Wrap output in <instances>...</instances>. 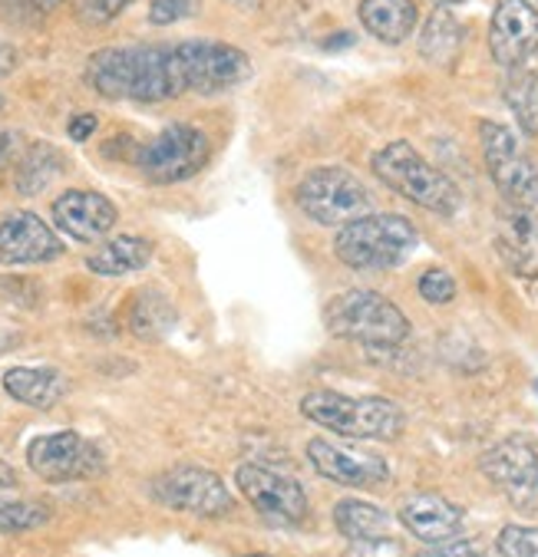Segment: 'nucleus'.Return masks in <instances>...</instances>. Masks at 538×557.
<instances>
[{"instance_id": "nucleus-1", "label": "nucleus", "mask_w": 538, "mask_h": 557, "mask_svg": "<svg viewBox=\"0 0 538 557\" xmlns=\"http://www.w3.org/2000/svg\"><path fill=\"white\" fill-rule=\"evenodd\" d=\"M86 83L102 99H130V102H166L188 92L179 44H166V47L133 44V47L96 50L86 60Z\"/></svg>"}, {"instance_id": "nucleus-2", "label": "nucleus", "mask_w": 538, "mask_h": 557, "mask_svg": "<svg viewBox=\"0 0 538 557\" xmlns=\"http://www.w3.org/2000/svg\"><path fill=\"white\" fill-rule=\"evenodd\" d=\"M301 416L344 438L393 442L403 432V409L383 396H344L334 389H314L301 399Z\"/></svg>"}, {"instance_id": "nucleus-3", "label": "nucleus", "mask_w": 538, "mask_h": 557, "mask_svg": "<svg viewBox=\"0 0 538 557\" xmlns=\"http://www.w3.org/2000/svg\"><path fill=\"white\" fill-rule=\"evenodd\" d=\"M374 175L403 195L406 201L433 211V214H456L463 205V195L450 175H443L437 165H429L409 143H390L370 159Z\"/></svg>"}, {"instance_id": "nucleus-4", "label": "nucleus", "mask_w": 538, "mask_h": 557, "mask_svg": "<svg viewBox=\"0 0 538 557\" xmlns=\"http://www.w3.org/2000/svg\"><path fill=\"white\" fill-rule=\"evenodd\" d=\"M419 245L413 221L403 214H364L338 228L334 255L354 271H387L409 258Z\"/></svg>"}, {"instance_id": "nucleus-5", "label": "nucleus", "mask_w": 538, "mask_h": 557, "mask_svg": "<svg viewBox=\"0 0 538 557\" xmlns=\"http://www.w3.org/2000/svg\"><path fill=\"white\" fill-rule=\"evenodd\" d=\"M325 326L341 341L364 347H400L409 337L406 313L377 290H344L328 300Z\"/></svg>"}, {"instance_id": "nucleus-6", "label": "nucleus", "mask_w": 538, "mask_h": 557, "mask_svg": "<svg viewBox=\"0 0 538 557\" xmlns=\"http://www.w3.org/2000/svg\"><path fill=\"white\" fill-rule=\"evenodd\" d=\"M294 201L310 221H317V225L344 228L351 221L370 214L374 195L354 172L328 165V169L307 172L294 185Z\"/></svg>"}, {"instance_id": "nucleus-7", "label": "nucleus", "mask_w": 538, "mask_h": 557, "mask_svg": "<svg viewBox=\"0 0 538 557\" xmlns=\"http://www.w3.org/2000/svg\"><path fill=\"white\" fill-rule=\"evenodd\" d=\"M211 143L188 123H169L156 139L136 149V169L152 185H179L205 169Z\"/></svg>"}, {"instance_id": "nucleus-8", "label": "nucleus", "mask_w": 538, "mask_h": 557, "mask_svg": "<svg viewBox=\"0 0 538 557\" xmlns=\"http://www.w3.org/2000/svg\"><path fill=\"white\" fill-rule=\"evenodd\" d=\"M479 143H482L486 169H489L499 195L509 201V208L531 211L538 205V165L531 156L522 152L515 133L502 123L482 120Z\"/></svg>"}, {"instance_id": "nucleus-9", "label": "nucleus", "mask_w": 538, "mask_h": 557, "mask_svg": "<svg viewBox=\"0 0 538 557\" xmlns=\"http://www.w3.org/2000/svg\"><path fill=\"white\" fill-rule=\"evenodd\" d=\"M149 495L159 505L195 515V518H225L235 508V498L225 488V482L201 466H175L156 475L149 485Z\"/></svg>"}, {"instance_id": "nucleus-10", "label": "nucleus", "mask_w": 538, "mask_h": 557, "mask_svg": "<svg viewBox=\"0 0 538 557\" xmlns=\"http://www.w3.org/2000/svg\"><path fill=\"white\" fill-rule=\"evenodd\" d=\"M479 469L512 508L538 511V449L528 438L509 435L496 442L489 453H482Z\"/></svg>"}, {"instance_id": "nucleus-11", "label": "nucleus", "mask_w": 538, "mask_h": 557, "mask_svg": "<svg viewBox=\"0 0 538 557\" xmlns=\"http://www.w3.org/2000/svg\"><path fill=\"white\" fill-rule=\"evenodd\" d=\"M27 466L44 482H80L102 475L106 459L99 445L80 432H50L27 445Z\"/></svg>"}, {"instance_id": "nucleus-12", "label": "nucleus", "mask_w": 538, "mask_h": 557, "mask_svg": "<svg viewBox=\"0 0 538 557\" xmlns=\"http://www.w3.org/2000/svg\"><path fill=\"white\" fill-rule=\"evenodd\" d=\"M307 462L314 466L320 479L347 485V488H380L390 482V462L354 442L310 438Z\"/></svg>"}, {"instance_id": "nucleus-13", "label": "nucleus", "mask_w": 538, "mask_h": 557, "mask_svg": "<svg viewBox=\"0 0 538 557\" xmlns=\"http://www.w3.org/2000/svg\"><path fill=\"white\" fill-rule=\"evenodd\" d=\"M182 50V66H185V83L188 92H222L252 76V60L232 44L222 40H179Z\"/></svg>"}, {"instance_id": "nucleus-14", "label": "nucleus", "mask_w": 538, "mask_h": 557, "mask_svg": "<svg viewBox=\"0 0 538 557\" xmlns=\"http://www.w3.org/2000/svg\"><path fill=\"white\" fill-rule=\"evenodd\" d=\"M235 485L268 521L301 524L310 515V502H307V492L301 488V482L284 472H274L261 462L239 466Z\"/></svg>"}, {"instance_id": "nucleus-15", "label": "nucleus", "mask_w": 538, "mask_h": 557, "mask_svg": "<svg viewBox=\"0 0 538 557\" xmlns=\"http://www.w3.org/2000/svg\"><path fill=\"white\" fill-rule=\"evenodd\" d=\"M489 53L505 70H518L538 53V8L531 0H496Z\"/></svg>"}, {"instance_id": "nucleus-16", "label": "nucleus", "mask_w": 538, "mask_h": 557, "mask_svg": "<svg viewBox=\"0 0 538 557\" xmlns=\"http://www.w3.org/2000/svg\"><path fill=\"white\" fill-rule=\"evenodd\" d=\"M117 205L99 195V191H83L70 188L53 201V225L70 235L73 242H99L117 228Z\"/></svg>"}, {"instance_id": "nucleus-17", "label": "nucleus", "mask_w": 538, "mask_h": 557, "mask_svg": "<svg viewBox=\"0 0 538 557\" xmlns=\"http://www.w3.org/2000/svg\"><path fill=\"white\" fill-rule=\"evenodd\" d=\"M63 255V242L34 211H11L0 221V261L4 264H47Z\"/></svg>"}, {"instance_id": "nucleus-18", "label": "nucleus", "mask_w": 538, "mask_h": 557, "mask_svg": "<svg viewBox=\"0 0 538 557\" xmlns=\"http://www.w3.org/2000/svg\"><path fill=\"white\" fill-rule=\"evenodd\" d=\"M400 524L423 544H443V541H453L460 537L463 524H466V515L460 505H453L450 498L443 495H433V492H419V495H409L403 505H400Z\"/></svg>"}, {"instance_id": "nucleus-19", "label": "nucleus", "mask_w": 538, "mask_h": 557, "mask_svg": "<svg viewBox=\"0 0 538 557\" xmlns=\"http://www.w3.org/2000/svg\"><path fill=\"white\" fill-rule=\"evenodd\" d=\"M357 14H360L364 30L390 47L406 44L419 21V11L413 0H360Z\"/></svg>"}, {"instance_id": "nucleus-20", "label": "nucleus", "mask_w": 538, "mask_h": 557, "mask_svg": "<svg viewBox=\"0 0 538 557\" xmlns=\"http://www.w3.org/2000/svg\"><path fill=\"white\" fill-rule=\"evenodd\" d=\"M4 393L24 406H34V409H50L63 399L66 393V376L53 367H11L4 373Z\"/></svg>"}, {"instance_id": "nucleus-21", "label": "nucleus", "mask_w": 538, "mask_h": 557, "mask_svg": "<svg viewBox=\"0 0 538 557\" xmlns=\"http://www.w3.org/2000/svg\"><path fill=\"white\" fill-rule=\"evenodd\" d=\"M152 261V245L146 238L136 235H120L102 242L93 255H86V268L93 274L102 277H123V274H136L143 268H149Z\"/></svg>"}, {"instance_id": "nucleus-22", "label": "nucleus", "mask_w": 538, "mask_h": 557, "mask_svg": "<svg viewBox=\"0 0 538 557\" xmlns=\"http://www.w3.org/2000/svg\"><path fill=\"white\" fill-rule=\"evenodd\" d=\"M463 40H466V34H463V24L456 21V14L447 8H437L423 24L419 53L437 66H453L463 50Z\"/></svg>"}, {"instance_id": "nucleus-23", "label": "nucleus", "mask_w": 538, "mask_h": 557, "mask_svg": "<svg viewBox=\"0 0 538 557\" xmlns=\"http://www.w3.org/2000/svg\"><path fill=\"white\" fill-rule=\"evenodd\" d=\"M390 524L393 518L374 505V502H360V498H341L334 505V528L351 537V541H374V537H390Z\"/></svg>"}, {"instance_id": "nucleus-24", "label": "nucleus", "mask_w": 538, "mask_h": 557, "mask_svg": "<svg viewBox=\"0 0 538 557\" xmlns=\"http://www.w3.org/2000/svg\"><path fill=\"white\" fill-rule=\"evenodd\" d=\"M175 326V304L162 290H139L130 304V330L139 341H159Z\"/></svg>"}, {"instance_id": "nucleus-25", "label": "nucleus", "mask_w": 538, "mask_h": 557, "mask_svg": "<svg viewBox=\"0 0 538 557\" xmlns=\"http://www.w3.org/2000/svg\"><path fill=\"white\" fill-rule=\"evenodd\" d=\"M535 238H538V232H535V225H531L528 211L512 208V211L505 214V232H502V238H499V251H502V258H505L518 274H528V277L538 271Z\"/></svg>"}, {"instance_id": "nucleus-26", "label": "nucleus", "mask_w": 538, "mask_h": 557, "mask_svg": "<svg viewBox=\"0 0 538 557\" xmlns=\"http://www.w3.org/2000/svg\"><path fill=\"white\" fill-rule=\"evenodd\" d=\"M63 156L57 152V146L50 143H37L24 152V159L17 162V175L14 185L21 195H40L60 172H63Z\"/></svg>"}, {"instance_id": "nucleus-27", "label": "nucleus", "mask_w": 538, "mask_h": 557, "mask_svg": "<svg viewBox=\"0 0 538 557\" xmlns=\"http://www.w3.org/2000/svg\"><path fill=\"white\" fill-rule=\"evenodd\" d=\"M505 102L525 136H538V66L518 70L505 83Z\"/></svg>"}, {"instance_id": "nucleus-28", "label": "nucleus", "mask_w": 538, "mask_h": 557, "mask_svg": "<svg viewBox=\"0 0 538 557\" xmlns=\"http://www.w3.org/2000/svg\"><path fill=\"white\" fill-rule=\"evenodd\" d=\"M50 521V508L27 498H0V531H30Z\"/></svg>"}, {"instance_id": "nucleus-29", "label": "nucleus", "mask_w": 538, "mask_h": 557, "mask_svg": "<svg viewBox=\"0 0 538 557\" xmlns=\"http://www.w3.org/2000/svg\"><path fill=\"white\" fill-rule=\"evenodd\" d=\"M496 547L502 557H538V528L505 524L496 537Z\"/></svg>"}, {"instance_id": "nucleus-30", "label": "nucleus", "mask_w": 538, "mask_h": 557, "mask_svg": "<svg viewBox=\"0 0 538 557\" xmlns=\"http://www.w3.org/2000/svg\"><path fill=\"white\" fill-rule=\"evenodd\" d=\"M416 290H419V297L426 304H437L440 307V304H450L456 297V277L450 271H443V268H429V271L419 274Z\"/></svg>"}, {"instance_id": "nucleus-31", "label": "nucleus", "mask_w": 538, "mask_h": 557, "mask_svg": "<svg viewBox=\"0 0 538 557\" xmlns=\"http://www.w3.org/2000/svg\"><path fill=\"white\" fill-rule=\"evenodd\" d=\"M76 4V17L89 27H102V24H110L117 21L133 0H73Z\"/></svg>"}, {"instance_id": "nucleus-32", "label": "nucleus", "mask_w": 538, "mask_h": 557, "mask_svg": "<svg viewBox=\"0 0 538 557\" xmlns=\"http://www.w3.org/2000/svg\"><path fill=\"white\" fill-rule=\"evenodd\" d=\"M195 11H198V0H152V4H149V24L169 27V24H179V21L192 17Z\"/></svg>"}, {"instance_id": "nucleus-33", "label": "nucleus", "mask_w": 538, "mask_h": 557, "mask_svg": "<svg viewBox=\"0 0 538 557\" xmlns=\"http://www.w3.org/2000/svg\"><path fill=\"white\" fill-rule=\"evenodd\" d=\"M344 557H403V550L393 537H374V541H354Z\"/></svg>"}, {"instance_id": "nucleus-34", "label": "nucleus", "mask_w": 538, "mask_h": 557, "mask_svg": "<svg viewBox=\"0 0 538 557\" xmlns=\"http://www.w3.org/2000/svg\"><path fill=\"white\" fill-rule=\"evenodd\" d=\"M416 557H482V550H479L476 541L453 537V541H443V544H433V547L419 550Z\"/></svg>"}, {"instance_id": "nucleus-35", "label": "nucleus", "mask_w": 538, "mask_h": 557, "mask_svg": "<svg viewBox=\"0 0 538 557\" xmlns=\"http://www.w3.org/2000/svg\"><path fill=\"white\" fill-rule=\"evenodd\" d=\"M96 123H99V120H96L93 113H80V116H73V120H70L66 133H70V139H73V143H86V139L96 133Z\"/></svg>"}, {"instance_id": "nucleus-36", "label": "nucleus", "mask_w": 538, "mask_h": 557, "mask_svg": "<svg viewBox=\"0 0 538 557\" xmlns=\"http://www.w3.org/2000/svg\"><path fill=\"white\" fill-rule=\"evenodd\" d=\"M14 156H17V136L0 129V172H4V169L11 165Z\"/></svg>"}, {"instance_id": "nucleus-37", "label": "nucleus", "mask_w": 538, "mask_h": 557, "mask_svg": "<svg viewBox=\"0 0 538 557\" xmlns=\"http://www.w3.org/2000/svg\"><path fill=\"white\" fill-rule=\"evenodd\" d=\"M11 485H17V472L8 462H0V488H11Z\"/></svg>"}, {"instance_id": "nucleus-38", "label": "nucleus", "mask_w": 538, "mask_h": 557, "mask_svg": "<svg viewBox=\"0 0 538 557\" xmlns=\"http://www.w3.org/2000/svg\"><path fill=\"white\" fill-rule=\"evenodd\" d=\"M27 4L40 8V11H50V8H57V4H60V0H27Z\"/></svg>"}, {"instance_id": "nucleus-39", "label": "nucleus", "mask_w": 538, "mask_h": 557, "mask_svg": "<svg viewBox=\"0 0 538 557\" xmlns=\"http://www.w3.org/2000/svg\"><path fill=\"white\" fill-rule=\"evenodd\" d=\"M443 4H463V0H443Z\"/></svg>"}, {"instance_id": "nucleus-40", "label": "nucleus", "mask_w": 538, "mask_h": 557, "mask_svg": "<svg viewBox=\"0 0 538 557\" xmlns=\"http://www.w3.org/2000/svg\"><path fill=\"white\" fill-rule=\"evenodd\" d=\"M0 109H4V96H0Z\"/></svg>"}, {"instance_id": "nucleus-41", "label": "nucleus", "mask_w": 538, "mask_h": 557, "mask_svg": "<svg viewBox=\"0 0 538 557\" xmlns=\"http://www.w3.org/2000/svg\"><path fill=\"white\" fill-rule=\"evenodd\" d=\"M255 557H265V554H255Z\"/></svg>"}]
</instances>
